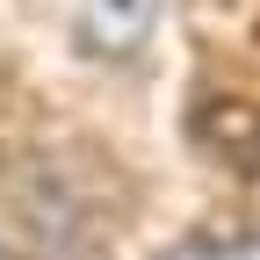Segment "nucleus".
Masks as SVG:
<instances>
[{
	"label": "nucleus",
	"instance_id": "nucleus-1",
	"mask_svg": "<svg viewBox=\"0 0 260 260\" xmlns=\"http://www.w3.org/2000/svg\"><path fill=\"white\" fill-rule=\"evenodd\" d=\"M152 15H159V0H87L80 8V44L94 58H130L152 37Z\"/></svg>",
	"mask_w": 260,
	"mask_h": 260
},
{
	"label": "nucleus",
	"instance_id": "nucleus-2",
	"mask_svg": "<svg viewBox=\"0 0 260 260\" xmlns=\"http://www.w3.org/2000/svg\"><path fill=\"white\" fill-rule=\"evenodd\" d=\"M174 260H260V239H232V246H188Z\"/></svg>",
	"mask_w": 260,
	"mask_h": 260
}]
</instances>
